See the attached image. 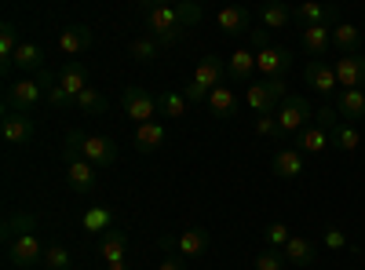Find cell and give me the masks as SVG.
Segmentation results:
<instances>
[{
    "instance_id": "obj_1",
    "label": "cell",
    "mask_w": 365,
    "mask_h": 270,
    "mask_svg": "<svg viewBox=\"0 0 365 270\" xmlns=\"http://www.w3.org/2000/svg\"><path fill=\"white\" fill-rule=\"evenodd\" d=\"M37 227V216L34 212H15L8 223H4V242H8V259L19 266V270H29L44 259V245L41 237L34 234Z\"/></svg>"
},
{
    "instance_id": "obj_2",
    "label": "cell",
    "mask_w": 365,
    "mask_h": 270,
    "mask_svg": "<svg viewBox=\"0 0 365 270\" xmlns=\"http://www.w3.org/2000/svg\"><path fill=\"white\" fill-rule=\"evenodd\" d=\"M220 84H227V63L220 55H205L194 70V77L187 81V88H182V95L190 103H197V99H208Z\"/></svg>"
},
{
    "instance_id": "obj_3",
    "label": "cell",
    "mask_w": 365,
    "mask_h": 270,
    "mask_svg": "<svg viewBox=\"0 0 365 270\" xmlns=\"http://www.w3.org/2000/svg\"><path fill=\"white\" fill-rule=\"evenodd\" d=\"M66 146H73L77 154H81L84 161H91L99 172L117 161V146H113V139H106V135H88V132H77V128H73V132H66Z\"/></svg>"
},
{
    "instance_id": "obj_4",
    "label": "cell",
    "mask_w": 365,
    "mask_h": 270,
    "mask_svg": "<svg viewBox=\"0 0 365 270\" xmlns=\"http://www.w3.org/2000/svg\"><path fill=\"white\" fill-rule=\"evenodd\" d=\"M285 99H289L285 81H252V84L245 88V103L252 106L256 117H274Z\"/></svg>"
},
{
    "instance_id": "obj_5",
    "label": "cell",
    "mask_w": 365,
    "mask_h": 270,
    "mask_svg": "<svg viewBox=\"0 0 365 270\" xmlns=\"http://www.w3.org/2000/svg\"><path fill=\"white\" fill-rule=\"evenodd\" d=\"M146 29H150V37H154L158 44H175L179 33H182V22H179L175 4H154V8H146Z\"/></svg>"
},
{
    "instance_id": "obj_6",
    "label": "cell",
    "mask_w": 365,
    "mask_h": 270,
    "mask_svg": "<svg viewBox=\"0 0 365 270\" xmlns=\"http://www.w3.org/2000/svg\"><path fill=\"white\" fill-rule=\"evenodd\" d=\"M63 154H66V183H70V190L73 194H91L99 187V168L91 161H84L73 146H63Z\"/></svg>"
},
{
    "instance_id": "obj_7",
    "label": "cell",
    "mask_w": 365,
    "mask_h": 270,
    "mask_svg": "<svg viewBox=\"0 0 365 270\" xmlns=\"http://www.w3.org/2000/svg\"><path fill=\"white\" fill-rule=\"evenodd\" d=\"M44 99V84H41V77H22V81H15L8 92H4V110L8 113H29L37 103Z\"/></svg>"
},
{
    "instance_id": "obj_8",
    "label": "cell",
    "mask_w": 365,
    "mask_h": 270,
    "mask_svg": "<svg viewBox=\"0 0 365 270\" xmlns=\"http://www.w3.org/2000/svg\"><path fill=\"white\" fill-rule=\"evenodd\" d=\"M120 110H125L135 125L158 121V99L146 92V88H125L120 92Z\"/></svg>"
},
{
    "instance_id": "obj_9",
    "label": "cell",
    "mask_w": 365,
    "mask_h": 270,
    "mask_svg": "<svg viewBox=\"0 0 365 270\" xmlns=\"http://www.w3.org/2000/svg\"><path fill=\"white\" fill-rule=\"evenodd\" d=\"M278 128H282V139L285 135H299L303 128H307V121H311V106H307V99H299V95H289L282 106H278Z\"/></svg>"
},
{
    "instance_id": "obj_10",
    "label": "cell",
    "mask_w": 365,
    "mask_h": 270,
    "mask_svg": "<svg viewBox=\"0 0 365 270\" xmlns=\"http://www.w3.org/2000/svg\"><path fill=\"white\" fill-rule=\"evenodd\" d=\"M292 66V51L282 44H270L263 51H256V73H263V81H285Z\"/></svg>"
},
{
    "instance_id": "obj_11",
    "label": "cell",
    "mask_w": 365,
    "mask_h": 270,
    "mask_svg": "<svg viewBox=\"0 0 365 270\" xmlns=\"http://www.w3.org/2000/svg\"><path fill=\"white\" fill-rule=\"evenodd\" d=\"M303 81H307L318 95H332L340 88V81H336V70H332L329 63H322V58H311L307 63V70H303Z\"/></svg>"
},
{
    "instance_id": "obj_12",
    "label": "cell",
    "mask_w": 365,
    "mask_h": 270,
    "mask_svg": "<svg viewBox=\"0 0 365 270\" xmlns=\"http://www.w3.org/2000/svg\"><path fill=\"white\" fill-rule=\"evenodd\" d=\"M332 70H336V81L340 88H365V58L361 55H340L336 63H332Z\"/></svg>"
},
{
    "instance_id": "obj_13",
    "label": "cell",
    "mask_w": 365,
    "mask_h": 270,
    "mask_svg": "<svg viewBox=\"0 0 365 270\" xmlns=\"http://www.w3.org/2000/svg\"><path fill=\"white\" fill-rule=\"evenodd\" d=\"M139 154H158V150L168 142V128L161 121H146V125H135V135H132Z\"/></svg>"
},
{
    "instance_id": "obj_14",
    "label": "cell",
    "mask_w": 365,
    "mask_h": 270,
    "mask_svg": "<svg viewBox=\"0 0 365 270\" xmlns=\"http://www.w3.org/2000/svg\"><path fill=\"white\" fill-rule=\"evenodd\" d=\"M252 73H256V51L252 48H237L227 55V77L234 84H252Z\"/></svg>"
},
{
    "instance_id": "obj_15",
    "label": "cell",
    "mask_w": 365,
    "mask_h": 270,
    "mask_svg": "<svg viewBox=\"0 0 365 270\" xmlns=\"http://www.w3.org/2000/svg\"><path fill=\"white\" fill-rule=\"evenodd\" d=\"M0 132H4V142L26 146L29 139H34V117H29V113H8L4 110V125H0Z\"/></svg>"
},
{
    "instance_id": "obj_16",
    "label": "cell",
    "mask_w": 365,
    "mask_h": 270,
    "mask_svg": "<svg viewBox=\"0 0 365 270\" xmlns=\"http://www.w3.org/2000/svg\"><path fill=\"white\" fill-rule=\"evenodd\" d=\"M91 48V29L88 26H66L63 33H58V51L66 55V63L77 55H84Z\"/></svg>"
},
{
    "instance_id": "obj_17",
    "label": "cell",
    "mask_w": 365,
    "mask_h": 270,
    "mask_svg": "<svg viewBox=\"0 0 365 270\" xmlns=\"http://www.w3.org/2000/svg\"><path fill=\"white\" fill-rule=\"evenodd\" d=\"M58 88H63L70 99H77L84 88H88V70H84V63H77V58L63 63V70H58ZM73 110H77V106H73Z\"/></svg>"
},
{
    "instance_id": "obj_18",
    "label": "cell",
    "mask_w": 365,
    "mask_h": 270,
    "mask_svg": "<svg viewBox=\"0 0 365 270\" xmlns=\"http://www.w3.org/2000/svg\"><path fill=\"white\" fill-rule=\"evenodd\" d=\"M336 113L344 117V125L365 121V92H358V88H340V95H336Z\"/></svg>"
},
{
    "instance_id": "obj_19",
    "label": "cell",
    "mask_w": 365,
    "mask_h": 270,
    "mask_svg": "<svg viewBox=\"0 0 365 270\" xmlns=\"http://www.w3.org/2000/svg\"><path fill=\"white\" fill-rule=\"evenodd\" d=\"M220 29L227 37H241V33H252V11L249 8H223L216 15Z\"/></svg>"
},
{
    "instance_id": "obj_20",
    "label": "cell",
    "mask_w": 365,
    "mask_h": 270,
    "mask_svg": "<svg viewBox=\"0 0 365 270\" xmlns=\"http://www.w3.org/2000/svg\"><path fill=\"white\" fill-rule=\"evenodd\" d=\"M175 249H179L182 259H197V256H205V249H208V230H205V227H190V230L175 234Z\"/></svg>"
},
{
    "instance_id": "obj_21",
    "label": "cell",
    "mask_w": 365,
    "mask_h": 270,
    "mask_svg": "<svg viewBox=\"0 0 365 270\" xmlns=\"http://www.w3.org/2000/svg\"><path fill=\"white\" fill-rule=\"evenodd\" d=\"M299 37H303V51L311 58H322L332 44V26H303Z\"/></svg>"
},
{
    "instance_id": "obj_22",
    "label": "cell",
    "mask_w": 365,
    "mask_h": 270,
    "mask_svg": "<svg viewBox=\"0 0 365 270\" xmlns=\"http://www.w3.org/2000/svg\"><path fill=\"white\" fill-rule=\"evenodd\" d=\"M336 8H325V4H314V0H307V4H299L292 11V19H299L303 26H336Z\"/></svg>"
},
{
    "instance_id": "obj_23",
    "label": "cell",
    "mask_w": 365,
    "mask_h": 270,
    "mask_svg": "<svg viewBox=\"0 0 365 270\" xmlns=\"http://www.w3.org/2000/svg\"><path fill=\"white\" fill-rule=\"evenodd\" d=\"M99 256L106 259V263H125V256H128V234L125 230H106L103 234V242H99Z\"/></svg>"
},
{
    "instance_id": "obj_24",
    "label": "cell",
    "mask_w": 365,
    "mask_h": 270,
    "mask_svg": "<svg viewBox=\"0 0 365 270\" xmlns=\"http://www.w3.org/2000/svg\"><path fill=\"white\" fill-rule=\"evenodd\" d=\"M11 66H19L22 73H41L44 70V48L34 44V41H22L15 58H11Z\"/></svg>"
},
{
    "instance_id": "obj_25",
    "label": "cell",
    "mask_w": 365,
    "mask_h": 270,
    "mask_svg": "<svg viewBox=\"0 0 365 270\" xmlns=\"http://www.w3.org/2000/svg\"><path fill=\"white\" fill-rule=\"evenodd\" d=\"M274 175L299 179V175H303V154H299V150H292V146L278 150V154H274Z\"/></svg>"
},
{
    "instance_id": "obj_26",
    "label": "cell",
    "mask_w": 365,
    "mask_h": 270,
    "mask_svg": "<svg viewBox=\"0 0 365 270\" xmlns=\"http://www.w3.org/2000/svg\"><path fill=\"white\" fill-rule=\"evenodd\" d=\"M81 227L88 234H106V230H113V212L106 204H88L84 216H81Z\"/></svg>"
},
{
    "instance_id": "obj_27",
    "label": "cell",
    "mask_w": 365,
    "mask_h": 270,
    "mask_svg": "<svg viewBox=\"0 0 365 270\" xmlns=\"http://www.w3.org/2000/svg\"><path fill=\"white\" fill-rule=\"evenodd\" d=\"M296 146H299V154H322V150L332 146V142H329V132L314 121V125H307V128L296 135Z\"/></svg>"
},
{
    "instance_id": "obj_28",
    "label": "cell",
    "mask_w": 365,
    "mask_h": 270,
    "mask_svg": "<svg viewBox=\"0 0 365 270\" xmlns=\"http://www.w3.org/2000/svg\"><path fill=\"white\" fill-rule=\"evenodd\" d=\"M282 252L292 266H314V242H307V237H299V234L289 237V245Z\"/></svg>"
},
{
    "instance_id": "obj_29",
    "label": "cell",
    "mask_w": 365,
    "mask_h": 270,
    "mask_svg": "<svg viewBox=\"0 0 365 270\" xmlns=\"http://www.w3.org/2000/svg\"><path fill=\"white\" fill-rule=\"evenodd\" d=\"M187 106H190V99L182 95V92H172V88L158 95V113L168 117V121H179V117H187Z\"/></svg>"
},
{
    "instance_id": "obj_30",
    "label": "cell",
    "mask_w": 365,
    "mask_h": 270,
    "mask_svg": "<svg viewBox=\"0 0 365 270\" xmlns=\"http://www.w3.org/2000/svg\"><path fill=\"white\" fill-rule=\"evenodd\" d=\"M205 103H208L212 117H234V110H237V95H234V88H227V84H220Z\"/></svg>"
},
{
    "instance_id": "obj_31",
    "label": "cell",
    "mask_w": 365,
    "mask_h": 270,
    "mask_svg": "<svg viewBox=\"0 0 365 270\" xmlns=\"http://www.w3.org/2000/svg\"><path fill=\"white\" fill-rule=\"evenodd\" d=\"M358 41H361L358 26H351V22H336V26H332V44L340 48V55H354Z\"/></svg>"
},
{
    "instance_id": "obj_32",
    "label": "cell",
    "mask_w": 365,
    "mask_h": 270,
    "mask_svg": "<svg viewBox=\"0 0 365 270\" xmlns=\"http://www.w3.org/2000/svg\"><path fill=\"white\" fill-rule=\"evenodd\" d=\"M19 33H15V26L11 22H4V26H0V70H11V58H15V51H19Z\"/></svg>"
},
{
    "instance_id": "obj_33",
    "label": "cell",
    "mask_w": 365,
    "mask_h": 270,
    "mask_svg": "<svg viewBox=\"0 0 365 270\" xmlns=\"http://www.w3.org/2000/svg\"><path fill=\"white\" fill-rule=\"evenodd\" d=\"M73 106H77L81 113H91V117H99V113H106V110H110L106 95H99L96 88H84V92L73 99Z\"/></svg>"
},
{
    "instance_id": "obj_34",
    "label": "cell",
    "mask_w": 365,
    "mask_h": 270,
    "mask_svg": "<svg viewBox=\"0 0 365 270\" xmlns=\"http://www.w3.org/2000/svg\"><path fill=\"white\" fill-rule=\"evenodd\" d=\"M44 266H48V270H70V266H73V252H70L66 245L51 242V245H44Z\"/></svg>"
},
{
    "instance_id": "obj_35",
    "label": "cell",
    "mask_w": 365,
    "mask_h": 270,
    "mask_svg": "<svg viewBox=\"0 0 365 270\" xmlns=\"http://www.w3.org/2000/svg\"><path fill=\"white\" fill-rule=\"evenodd\" d=\"M259 19H263V29L270 33V29H285V26L292 22V11H289L285 4H267V8L259 11Z\"/></svg>"
},
{
    "instance_id": "obj_36",
    "label": "cell",
    "mask_w": 365,
    "mask_h": 270,
    "mask_svg": "<svg viewBox=\"0 0 365 270\" xmlns=\"http://www.w3.org/2000/svg\"><path fill=\"white\" fill-rule=\"evenodd\" d=\"M329 142H332V146H340L344 154H351V150H358V146H361V135H358L351 125H344V121H340L336 128L329 132Z\"/></svg>"
},
{
    "instance_id": "obj_37",
    "label": "cell",
    "mask_w": 365,
    "mask_h": 270,
    "mask_svg": "<svg viewBox=\"0 0 365 270\" xmlns=\"http://www.w3.org/2000/svg\"><path fill=\"white\" fill-rule=\"evenodd\" d=\"M289 237H292V230H289L285 223H267V227H263V242H267L270 249H278V252L289 245Z\"/></svg>"
},
{
    "instance_id": "obj_38",
    "label": "cell",
    "mask_w": 365,
    "mask_h": 270,
    "mask_svg": "<svg viewBox=\"0 0 365 270\" xmlns=\"http://www.w3.org/2000/svg\"><path fill=\"white\" fill-rule=\"evenodd\" d=\"M158 48H161V44H158L154 37H135L128 51H132V58H139V63H154V58H158Z\"/></svg>"
},
{
    "instance_id": "obj_39",
    "label": "cell",
    "mask_w": 365,
    "mask_h": 270,
    "mask_svg": "<svg viewBox=\"0 0 365 270\" xmlns=\"http://www.w3.org/2000/svg\"><path fill=\"white\" fill-rule=\"evenodd\" d=\"M285 263H289V259H285V252L267 249V252H259V256H256V263H252V266H256V270H285Z\"/></svg>"
},
{
    "instance_id": "obj_40",
    "label": "cell",
    "mask_w": 365,
    "mask_h": 270,
    "mask_svg": "<svg viewBox=\"0 0 365 270\" xmlns=\"http://www.w3.org/2000/svg\"><path fill=\"white\" fill-rule=\"evenodd\" d=\"M322 242H325L332 252H340V249H347V234H344L336 223H329V227L322 230Z\"/></svg>"
},
{
    "instance_id": "obj_41",
    "label": "cell",
    "mask_w": 365,
    "mask_h": 270,
    "mask_svg": "<svg viewBox=\"0 0 365 270\" xmlns=\"http://www.w3.org/2000/svg\"><path fill=\"white\" fill-rule=\"evenodd\" d=\"M256 135H263V139H282L278 117H256Z\"/></svg>"
},
{
    "instance_id": "obj_42",
    "label": "cell",
    "mask_w": 365,
    "mask_h": 270,
    "mask_svg": "<svg viewBox=\"0 0 365 270\" xmlns=\"http://www.w3.org/2000/svg\"><path fill=\"white\" fill-rule=\"evenodd\" d=\"M175 11H179V22H182V29H187V26H194V22H201V8L197 4H190V0H187V4H175Z\"/></svg>"
},
{
    "instance_id": "obj_43",
    "label": "cell",
    "mask_w": 365,
    "mask_h": 270,
    "mask_svg": "<svg viewBox=\"0 0 365 270\" xmlns=\"http://www.w3.org/2000/svg\"><path fill=\"white\" fill-rule=\"evenodd\" d=\"M252 51H263V48H270V33H267V29H252Z\"/></svg>"
},
{
    "instance_id": "obj_44",
    "label": "cell",
    "mask_w": 365,
    "mask_h": 270,
    "mask_svg": "<svg viewBox=\"0 0 365 270\" xmlns=\"http://www.w3.org/2000/svg\"><path fill=\"white\" fill-rule=\"evenodd\" d=\"M158 270H187V259H182V256H165Z\"/></svg>"
},
{
    "instance_id": "obj_45",
    "label": "cell",
    "mask_w": 365,
    "mask_h": 270,
    "mask_svg": "<svg viewBox=\"0 0 365 270\" xmlns=\"http://www.w3.org/2000/svg\"><path fill=\"white\" fill-rule=\"evenodd\" d=\"M106 270H128V263H106Z\"/></svg>"
}]
</instances>
